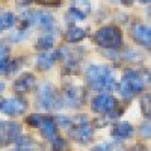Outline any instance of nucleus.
<instances>
[{
  "label": "nucleus",
  "instance_id": "20",
  "mask_svg": "<svg viewBox=\"0 0 151 151\" xmlns=\"http://www.w3.org/2000/svg\"><path fill=\"white\" fill-rule=\"evenodd\" d=\"M15 23H17V17L12 14V12H3V14L0 15V33L3 30L11 29Z\"/></svg>",
  "mask_w": 151,
  "mask_h": 151
},
{
  "label": "nucleus",
  "instance_id": "3",
  "mask_svg": "<svg viewBox=\"0 0 151 151\" xmlns=\"http://www.w3.org/2000/svg\"><path fill=\"white\" fill-rule=\"evenodd\" d=\"M35 103L41 110L50 112V110H59L64 107V101H62L60 94H58L56 88L47 82H41L38 86Z\"/></svg>",
  "mask_w": 151,
  "mask_h": 151
},
{
  "label": "nucleus",
  "instance_id": "17",
  "mask_svg": "<svg viewBox=\"0 0 151 151\" xmlns=\"http://www.w3.org/2000/svg\"><path fill=\"white\" fill-rule=\"evenodd\" d=\"M88 35V32L82 27H77V26H70L67 29V32L64 33V40L70 44H76V42H80L82 40H85Z\"/></svg>",
  "mask_w": 151,
  "mask_h": 151
},
{
  "label": "nucleus",
  "instance_id": "7",
  "mask_svg": "<svg viewBox=\"0 0 151 151\" xmlns=\"http://www.w3.org/2000/svg\"><path fill=\"white\" fill-rule=\"evenodd\" d=\"M26 122L30 125V127L40 129L42 137L52 141L55 137H58V125L55 122V118L47 116V115H40V113H32L26 118Z\"/></svg>",
  "mask_w": 151,
  "mask_h": 151
},
{
  "label": "nucleus",
  "instance_id": "25",
  "mask_svg": "<svg viewBox=\"0 0 151 151\" xmlns=\"http://www.w3.org/2000/svg\"><path fill=\"white\" fill-rule=\"evenodd\" d=\"M29 36V29H18L17 32H14L11 35L9 40L11 41H15V42H20L23 40H26V38Z\"/></svg>",
  "mask_w": 151,
  "mask_h": 151
},
{
  "label": "nucleus",
  "instance_id": "33",
  "mask_svg": "<svg viewBox=\"0 0 151 151\" xmlns=\"http://www.w3.org/2000/svg\"><path fill=\"white\" fill-rule=\"evenodd\" d=\"M17 151H18V150H17Z\"/></svg>",
  "mask_w": 151,
  "mask_h": 151
},
{
  "label": "nucleus",
  "instance_id": "15",
  "mask_svg": "<svg viewBox=\"0 0 151 151\" xmlns=\"http://www.w3.org/2000/svg\"><path fill=\"white\" fill-rule=\"evenodd\" d=\"M56 60H59V52L55 50V52H42L40 56L36 58V68L41 70V71H48L52 68Z\"/></svg>",
  "mask_w": 151,
  "mask_h": 151
},
{
  "label": "nucleus",
  "instance_id": "1",
  "mask_svg": "<svg viewBox=\"0 0 151 151\" xmlns=\"http://www.w3.org/2000/svg\"><path fill=\"white\" fill-rule=\"evenodd\" d=\"M86 82L92 91L112 92L118 88L112 70L106 65H89L86 68Z\"/></svg>",
  "mask_w": 151,
  "mask_h": 151
},
{
  "label": "nucleus",
  "instance_id": "2",
  "mask_svg": "<svg viewBox=\"0 0 151 151\" xmlns=\"http://www.w3.org/2000/svg\"><path fill=\"white\" fill-rule=\"evenodd\" d=\"M147 82L150 83V71H136L127 68L124 71L122 82L119 85V91L124 100H132L136 94L144 92L147 88Z\"/></svg>",
  "mask_w": 151,
  "mask_h": 151
},
{
  "label": "nucleus",
  "instance_id": "14",
  "mask_svg": "<svg viewBox=\"0 0 151 151\" xmlns=\"http://www.w3.org/2000/svg\"><path fill=\"white\" fill-rule=\"evenodd\" d=\"M133 133H134V127H133L130 122H127V121L116 122L112 127V130H110L112 137L115 141H118V142L119 141H125V139H130V137L133 136Z\"/></svg>",
  "mask_w": 151,
  "mask_h": 151
},
{
  "label": "nucleus",
  "instance_id": "21",
  "mask_svg": "<svg viewBox=\"0 0 151 151\" xmlns=\"http://www.w3.org/2000/svg\"><path fill=\"white\" fill-rule=\"evenodd\" d=\"M85 18H86L85 14H82L80 11L74 9V8H71V6H70V9L67 11V14H65V21L70 24V26H76V23H77V21H83Z\"/></svg>",
  "mask_w": 151,
  "mask_h": 151
},
{
  "label": "nucleus",
  "instance_id": "10",
  "mask_svg": "<svg viewBox=\"0 0 151 151\" xmlns=\"http://www.w3.org/2000/svg\"><path fill=\"white\" fill-rule=\"evenodd\" d=\"M21 133V125L15 121H0V148L6 147L9 144H14V141Z\"/></svg>",
  "mask_w": 151,
  "mask_h": 151
},
{
  "label": "nucleus",
  "instance_id": "22",
  "mask_svg": "<svg viewBox=\"0 0 151 151\" xmlns=\"http://www.w3.org/2000/svg\"><path fill=\"white\" fill-rule=\"evenodd\" d=\"M121 150L122 147L116 141V142H101V144L95 145L91 151H121Z\"/></svg>",
  "mask_w": 151,
  "mask_h": 151
},
{
  "label": "nucleus",
  "instance_id": "18",
  "mask_svg": "<svg viewBox=\"0 0 151 151\" xmlns=\"http://www.w3.org/2000/svg\"><path fill=\"white\" fill-rule=\"evenodd\" d=\"M11 64V48L6 42H0V76L6 74Z\"/></svg>",
  "mask_w": 151,
  "mask_h": 151
},
{
  "label": "nucleus",
  "instance_id": "9",
  "mask_svg": "<svg viewBox=\"0 0 151 151\" xmlns=\"http://www.w3.org/2000/svg\"><path fill=\"white\" fill-rule=\"evenodd\" d=\"M27 107H29L27 100H24L20 95L18 97H12V98L2 100V103H0V110H2L5 115H8V116L23 115V113L27 110Z\"/></svg>",
  "mask_w": 151,
  "mask_h": 151
},
{
  "label": "nucleus",
  "instance_id": "8",
  "mask_svg": "<svg viewBox=\"0 0 151 151\" xmlns=\"http://www.w3.org/2000/svg\"><path fill=\"white\" fill-rule=\"evenodd\" d=\"M60 97H62L64 104H67V107L79 109L86 101V91L83 86L67 83L62 86V95Z\"/></svg>",
  "mask_w": 151,
  "mask_h": 151
},
{
  "label": "nucleus",
  "instance_id": "11",
  "mask_svg": "<svg viewBox=\"0 0 151 151\" xmlns=\"http://www.w3.org/2000/svg\"><path fill=\"white\" fill-rule=\"evenodd\" d=\"M116 107H118L116 98L110 94H98L91 100V110L95 113H100V115H104V113Z\"/></svg>",
  "mask_w": 151,
  "mask_h": 151
},
{
  "label": "nucleus",
  "instance_id": "26",
  "mask_svg": "<svg viewBox=\"0 0 151 151\" xmlns=\"http://www.w3.org/2000/svg\"><path fill=\"white\" fill-rule=\"evenodd\" d=\"M141 104H142V113H144V116L147 119H150V94H145L142 97Z\"/></svg>",
  "mask_w": 151,
  "mask_h": 151
},
{
  "label": "nucleus",
  "instance_id": "29",
  "mask_svg": "<svg viewBox=\"0 0 151 151\" xmlns=\"http://www.w3.org/2000/svg\"><path fill=\"white\" fill-rule=\"evenodd\" d=\"M33 2V0H17V3L20 5V6H27V5H30Z\"/></svg>",
  "mask_w": 151,
  "mask_h": 151
},
{
  "label": "nucleus",
  "instance_id": "32",
  "mask_svg": "<svg viewBox=\"0 0 151 151\" xmlns=\"http://www.w3.org/2000/svg\"><path fill=\"white\" fill-rule=\"evenodd\" d=\"M141 3H150V0H139Z\"/></svg>",
  "mask_w": 151,
  "mask_h": 151
},
{
  "label": "nucleus",
  "instance_id": "30",
  "mask_svg": "<svg viewBox=\"0 0 151 151\" xmlns=\"http://www.w3.org/2000/svg\"><path fill=\"white\" fill-rule=\"evenodd\" d=\"M133 2H134V0H121V3H122V5H127V6L132 5Z\"/></svg>",
  "mask_w": 151,
  "mask_h": 151
},
{
  "label": "nucleus",
  "instance_id": "6",
  "mask_svg": "<svg viewBox=\"0 0 151 151\" xmlns=\"http://www.w3.org/2000/svg\"><path fill=\"white\" fill-rule=\"evenodd\" d=\"M21 18V26L20 29H29L32 26L40 27L42 30H50L55 26V18L52 14H48L45 11H24L20 15Z\"/></svg>",
  "mask_w": 151,
  "mask_h": 151
},
{
  "label": "nucleus",
  "instance_id": "5",
  "mask_svg": "<svg viewBox=\"0 0 151 151\" xmlns=\"http://www.w3.org/2000/svg\"><path fill=\"white\" fill-rule=\"evenodd\" d=\"M68 134L73 141L79 144H88L94 139V125L89 122L88 116L79 115L71 118V125L68 129Z\"/></svg>",
  "mask_w": 151,
  "mask_h": 151
},
{
  "label": "nucleus",
  "instance_id": "4",
  "mask_svg": "<svg viewBox=\"0 0 151 151\" xmlns=\"http://www.w3.org/2000/svg\"><path fill=\"white\" fill-rule=\"evenodd\" d=\"M94 41L98 47L106 48V50H116L119 52L122 47V32L115 24H107V26L100 27L95 35Z\"/></svg>",
  "mask_w": 151,
  "mask_h": 151
},
{
  "label": "nucleus",
  "instance_id": "31",
  "mask_svg": "<svg viewBox=\"0 0 151 151\" xmlns=\"http://www.w3.org/2000/svg\"><path fill=\"white\" fill-rule=\"evenodd\" d=\"M3 91H5V83L0 82V92H3ZM0 103H2V98H0Z\"/></svg>",
  "mask_w": 151,
  "mask_h": 151
},
{
  "label": "nucleus",
  "instance_id": "12",
  "mask_svg": "<svg viewBox=\"0 0 151 151\" xmlns=\"http://www.w3.org/2000/svg\"><path fill=\"white\" fill-rule=\"evenodd\" d=\"M132 38L139 45L150 48L151 45V29L145 24H134L132 27Z\"/></svg>",
  "mask_w": 151,
  "mask_h": 151
},
{
  "label": "nucleus",
  "instance_id": "27",
  "mask_svg": "<svg viewBox=\"0 0 151 151\" xmlns=\"http://www.w3.org/2000/svg\"><path fill=\"white\" fill-rule=\"evenodd\" d=\"M35 3L42 5L47 8H59L60 6V0H33Z\"/></svg>",
  "mask_w": 151,
  "mask_h": 151
},
{
  "label": "nucleus",
  "instance_id": "28",
  "mask_svg": "<svg viewBox=\"0 0 151 151\" xmlns=\"http://www.w3.org/2000/svg\"><path fill=\"white\" fill-rule=\"evenodd\" d=\"M141 133L147 137V136H150V119H147L144 124H142V127H141Z\"/></svg>",
  "mask_w": 151,
  "mask_h": 151
},
{
  "label": "nucleus",
  "instance_id": "19",
  "mask_svg": "<svg viewBox=\"0 0 151 151\" xmlns=\"http://www.w3.org/2000/svg\"><path fill=\"white\" fill-rule=\"evenodd\" d=\"M14 144L18 151H30L35 147V142L30 136H21V134L14 141Z\"/></svg>",
  "mask_w": 151,
  "mask_h": 151
},
{
  "label": "nucleus",
  "instance_id": "16",
  "mask_svg": "<svg viewBox=\"0 0 151 151\" xmlns=\"http://www.w3.org/2000/svg\"><path fill=\"white\" fill-rule=\"evenodd\" d=\"M56 38H58V33L56 30H45L40 38L36 40V50L40 52H50L53 48V45L56 44Z\"/></svg>",
  "mask_w": 151,
  "mask_h": 151
},
{
  "label": "nucleus",
  "instance_id": "13",
  "mask_svg": "<svg viewBox=\"0 0 151 151\" xmlns=\"http://www.w3.org/2000/svg\"><path fill=\"white\" fill-rule=\"evenodd\" d=\"M35 83H36L35 74H32V73H24V74H21L20 77L14 82L12 88H14V91H15L17 94H20V97H21V95H24V94H27L32 88L35 86Z\"/></svg>",
  "mask_w": 151,
  "mask_h": 151
},
{
  "label": "nucleus",
  "instance_id": "24",
  "mask_svg": "<svg viewBox=\"0 0 151 151\" xmlns=\"http://www.w3.org/2000/svg\"><path fill=\"white\" fill-rule=\"evenodd\" d=\"M50 144H52V151H67L70 148L68 142L65 139H62L60 136L52 139V141H50Z\"/></svg>",
  "mask_w": 151,
  "mask_h": 151
},
{
  "label": "nucleus",
  "instance_id": "23",
  "mask_svg": "<svg viewBox=\"0 0 151 151\" xmlns=\"http://www.w3.org/2000/svg\"><path fill=\"white\" fill-rule=\"evenodd\" d=\"M71 8L80 11L82 14H85L86 17L91 14V3L88 2V0H74V2L71 3Z\"/></svg>",
  "mask_w": 151,
  "mask_h": 151
}]
</instances>
